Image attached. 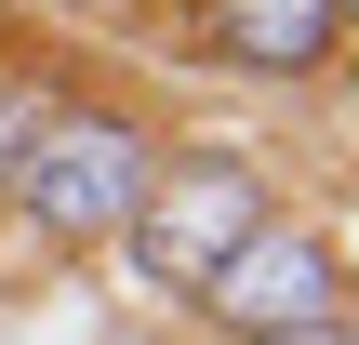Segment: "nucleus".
I'll use <instances>...</instances> for the list:
<instances>
[{
  "label": "nucleus",
  "instance_id": "f257e3e1",
  "mask_svg": "<svg viewBox=\"0 0 359 345\" xmlns=\"http://www.w3.org/2000/svg\"><path fill=\"white\" fill-rule=\"evenodd\" d=\"M147 173H160V133H147L133 106H93V93H53L0 199L27 213V239H53V253H107V239L133 226Z\"/></svg>",
  "mask_w": 359,
  "mask_h": 345
},
{
  "label": "nucleus",
  "instance_id": "f03ea898",
  "mask_svg": "<svg viewBox=\"0 0 359 345\" xmlns=\"http://www.w3.org/2000/svg\"><path fill=\"white\" fill-rule=\"evenodd\" d=\"M266 213H280V199H266V173H253V160L187 146V160H160V173H147V199H133L120 253H133V279H147V293H173V306H187V293H200V279H213Z\"/></svg>",
  "mask_w": 359,
  "mask_h": 345
},
{
  "label": "nucleus",
  "instance_id": "7ed1b4c3",
  "mask_svg": "<svg viewBox=\"0 0 359 345\" xmlns=\"http://www.w3.org/2000/svg\"><path fill=\"white\" fill-rule=\"evenodd\" d=\"M187 306H200L226 345L320 332V319H346V253H333L320 226H280V213H266V226H253V239H240V253H226V266H213Z\"/></svg>",
  "mask_w": 359,
  "mask_h": 345
},
{
  "label": "nucleus",
  "instance_id": "20e7f679",
  "mask_svg": "<svg viewBox=\"0 0 359 345\" xmlns=\"http://www.w3.org/2000/svg\"><path fill=\"white\" fill-rule=\"evenodd\" d=\"M333 40H346L333 0H200V13H187V53H213V66H240V80H320Z\"/></svg>",
  "mask_w": 359,
  "mask_h": 345
},
{
  "label": "nucleus",
  "instance_id": "39448f33",
  "mask_svg": "<svg viewBox=\"0 0 359 345\" xmlns=\"http://www.w3.org/2000/svg\"><path fill=\"white\" fill-rule=\"evenodd\" d=\"M40 106H53V80L0 53V186H13V160H27V133H40Z\"/></svg>",
  "mask_w": 359,
  "mask_h": 345
},
{
  "label": "nucleus",
  "instance_id": "423d86ee",
  "mask_svg": "<svg viewBox=\"0 0 359 345\" xmlns=\"http://www.w3.org/2000/svg\"><path fill=\"white\" fill-rule=\"evenodd\" d=\"M266 345H359V319H320V332H266Z\"/></svg>",
  "mask_w": 359,
  "mask_h": 345
},
{
  "label": "nucleus",
  "instance_id": "0eeeda50",
  "mask_svg": "<svg viewBox=\"0 0 359 345\" xmlns=\"http://www.w3.org/2000/svg\"><path fill=\"white\" fill-rule=\"evenodd\" d=\"M93 13H120V0H93Z\"/></svg>",
  "mask_w": 359,
  "mask_h": 345
},
{
  "label": "nucleus",
  "instance_id": "6e6552de",
  "mask_svg": "<svg viewBox=\"0 0 359 345\" xmlns=\"http://www.w3.org/2000/svg\"><path fill=\"white\" fill-rule=\"evenodd\" d=\"M333 13H359V0H333Z\"/></svg>",
  "mask_w": 359,
  "mask_h": 345
}]
</instances>
